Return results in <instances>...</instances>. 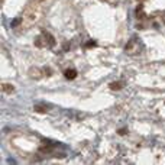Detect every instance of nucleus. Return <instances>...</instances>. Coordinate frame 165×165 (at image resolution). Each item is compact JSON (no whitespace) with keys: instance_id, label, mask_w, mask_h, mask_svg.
Segmentation results:
<instances>
[{"instance_id":"1","label":"nucleus","mask_w":165,"mask_h":165,"mask_svg":"<svg viewBox=\"0 0 165 165\" xmlns=\"http://www.w3.org/2000/svg\"><path fill=\"white\" fill-rule=\"evenodd\" d=\"M64 75H65V78H68V80H74L77 77V70L75 68H68V70L64 71Z\"/></svg>"},{"instance_id":"2","label":"nucleus","mask_w":165,"mask_h":165,"mask_svg":"<svg viewBox=\"0 0 165 165\" xmlns=\"http://www.w3.org/2000/svg\"><path fill=\"white\" fill-rule=\"evenodd\" d=\"M110 88H112V90H119V88H122V82H120V81L112 82V84H110Z\"/></svg>"},{"instance_id":"3","label":"nucleus","mask_w":165,"mask_h":165,"mask_svg":"<svg viewBox=\"0 0 165 165\" xmlns=\"http://www.w3.org/2000/svg\"><path fill=\"white\" fill-rule=\"evenodd\" d=\"M45 36L48 38V44H49V45H51V46H54V45H55V39H54V36H52V35L45 34Z\"/></svg>"},{"instance_id":"4","label":"nucleus","mask_w":165,"mask_h":165,"mask_svg":"<svg viewBox=\"0 0 165 165\" xmlns=\"http://www.w3.org/2000/svg\"><path fill=\"white\" fill-rule=\"evenodd\" d=\"M3 91H6V93L13 91V86H10V84H3Z\"/></svg>"},{"instance_id":"5","label":"nucleus","mask_w":165,"mask_h":165,"mask_svg":"<svg viewBox=\"0 0 165 165\" xmlns=\"http://www.w3.org/2000/svg\"><path fill=\"white\" fill-rule=\"evenodd\" d=\"M119 133H120V135H125V133H126V130H125V129H120V130H119Z\"/></svg>"},{"instance_id":"6","label":"nucleus","mask_w":165,"mask_h":165,"mask_svg":"<svg viewBox=\"0 0 165 165\" xmlns=\"http://www.w3.org/2000/svg\"><path fill=\"white\" fill-rule=\"evenodd\" d=\"M38 2H41V0H38Z\"/></svg>"}]
</instances>
